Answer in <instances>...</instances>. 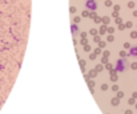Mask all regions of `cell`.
Listing matches in <instances>:
<instances>
[{
    "instance_id": "1",
    "label": "cell",
    "mask_w": 137,
    "mask_h": 114,
    "mask_svg": "<svg viewBox=\"0 0 137 114\" xmlns=\"http://www.w3.org/2000/svg\"><path fill=\"white\" fill-rule=\"evenodd\" d=\"M126 65H128V61L125 59H118L117 62H116V70H117V73L118 72H120V73L124 72L126 69Z\"/></svg>"
},
{
    "instance_id": "2",
    "label": "cell",
    "mask_w": 137,
    "mask_h": 114,
    "mask_svg": "<svg viewBox=\"0 0 137 114\" xmlns=\"http://www.w3.org/2000/svg\"><path fill=\"white\" fill-rule=\"evenodd\" d=\"M98 8V4H97V0H87L85 2V9H88V11H96V9Z\"/></svg>"
},
{
    "instance_id": "3",
    "label": "cell",
    "mask_w": 137,
    "mask_h": 114,
    "mask_svg": "<svg viewBox=\"0 0 137 114\" xmlns=\"http://www.w3.org/2000/svg\"><path fill=\"white\" fill-rule=\"evenodd\" d=\"M98 33L100 35H105V33H108V27L106 25H100V29H98Z\"/></svg>"
},
{
    "instance_id": "4",
    "label": "cell",
    "mask_w": 137,
    "mask_h": 114,
    "mask_svg": "<svg viewBox=\"0 0 137 114\" xmlns=\"http://www.w3.org/2000/svg\"><path fill=\"white\" fill-rule=\"evenodd\" d=\"M128 56H137V46H131Z\"/></svg>"
},
{
    "instance_id": "5",
    "label": "cell",
    "mask_w": 137,
    "mask_h": 114,
    "mask_svg": "<svg viewBox=\"0 0 137 114\" xmlns=\"http://www.w3.org/2000/svg\"><path fill=\"white\" fill-rule=\"evenodd\" d=\"M118 103H120V98H118V97H113L111 100V105L112 106H118Z\"/></svg>"
},
{
    "instance_id": "6",
    "label": "cell",
    "mask_w": 137,
    "mask_h": 114,
    "mask_svg": "<svg viewBox=\"0 0 137 114\" xmlns=\"http://www.w3.org/2000/svg\"><path fill=\"white\" fill-rule=\"evenodd\" d=\"M71 32L73 33V35L79 33V27H77V24H72V25H71Z\"/></svg>"
},
{
    "instance_id": "7",
    "label": "cell",
    "mask_w": 137,
    "mask_h": 114,
    "mask_svg": "<svg viewBox=\"0 0 137 114\" xmlns=\"http://www.w3.org/2000/svg\"><path fill=\"white\" fill-rule=\"evenodd\" d=\"M97 73H98V72H97L96 69H92V70H89V72H88V74H89V77H90V78H95L96 76H97Z\"/></svg>"
},
{
    "instance_id": "8",
    "label": "cell",
    "mask_w": 137,
    "mask_h": 114,
    "mask_svg": "<svg viewBox=\"0 0 137 114\" xmlns=\"http://www.w3.org/2000/svg\"><path fill=\"white\" fill-rule=\"evenodd\" d=\"M109 21H111V19H109L108 16H103V24H104V25H108Z\"/></svg>"
},
{
    "instance_id": "9",
    "label": "cell",
    "mask_w": 137,
    "mask_h": 114,
    "mask_svg": "<svg viewBox=\"0 0 137 114\" xmlns=\"http://www.w3.org/2000/svg\"><path fill=\"white\" fill-rule=\"evenodd\" d=\"M104 68H105V69H108V70H112V69H113V65H112L111 62H106V64L104 65Z\"/></svg>"
},
{
    "instance_id": "10",
    "label": "cell",
    "mask_w": 137,
    "mask_h": 114,
    "mask_svg": "<svg viewBox=\"0 0 137 114\" xmlns=\"http://www.w3.org/2000/svg\"><path fill=\"white\" fill-rule=\"evenodd\" d=\"M93 41L95 43H100V41H101V37H100V35H96V36H93Z\"/></svg>"
},
{
    "instance_id": "11",
    "label": "cell",
    "mask_w": 137,
    "mask_h": 114,
    "mask_svg": "<svg viewBox=\"0 0 137 114\" xmlns=\"http://www.w3.org/2000/svg\"><path fill=\"white\" fill-rule=\"evenodd\" d=\"M87 84H88V86L92 89L93 86H96V84H95V81H92V80H89V81H87Z\"/></svg>"
},
{
    "instance_id": "12",
    "label": "cell",
    "mask_w": 137,
    "mask_h": 114,
    "mask_svg": "<svg viewBox=\"0 0 137 114\" xmlns=\"http://www.w3.org/2000/svg\"><path fill=\"white\" fill-rule=\"evenodd\" d=\"M83 49H84L85 52H90V51H92V46L87 44V45H84V46H83Z\"/></svg>"
},
{
    "instance_id": "13",
    "label": "cell",
    "mask_w": 137,
    "mask_h": 114,
    "mask_svg": "<svg viewBox=\"0 0 137 114\" xmlns=\"http://www.w3.org/2000/svg\"><path fill=\"white\" fill-rule=\"evenodd\" d=\"M89 33H90V35H92V36H96V35H97L98 32H97V29H96V28H92V29H90V31H89Z\"/></svg>"
},
{
    "instance_id": "14",
    "label": "cell",
    "mask_w": 137,
    "mask_h": 114,
    "mask_svg": "<svg viewBox=\"0 0 137 114\" xmlns=\"http://www.w3.org/2000/svg\"><path fill=\"white\" fill-rule=\"evenodd\" d=\"M95 69H96V70L100 73V72H101V70L104 69V66H103V65H96V68H95Z\"/></svg>"
},
{
    "instance_id": "15",
    "label": "cell",
    "mask_w": 137,
    "mask_h": 114,
    "mask_svg": "<svg viewBox=\"0 0 137 114\" xmlns=\"http://www.w3.org/2000/svg\"><path fill=\"white\" fill-rule=\"evenodd\" d=\"M96 16H97V15H96V12H95V11L89 12V17H90V19H93V20H95V19H96Z\"/></svg>"
},
{
    "instance_id": "16",
    "label": "cell",
    "mask_w": 137,
    "mask_h": 114,
    "mask_svg": "<svg viewBox=\"0 0 137 114\" xmlns=\"http://www.w3.org/2000/svg\"><path fill=\"white\" fill-rule=\"evenodd\" d=\"M117 78H118V76H117V74H112V76H111V81H113V82H116Z\"/></svg>"
},
{
    "instance_id": "17",
    "label": "cell",
    "mask_w": 137,
    "mask_h": 114,
    "mask_svg": "<svg viewBox=\"0 0 137 114\" xmlns=\"http://www.w3.org/2000/svg\"><path fill=\"white\" fill-rule=\"evenodd\" d=\"M104 4H105V7H112V0H105Z\"/></svg>"
},
{
    "instance_id": "18",
    "label": "cell",
    "mask_w": 137,
    "mask_h": 114,
    "mask_svg": "<svg viewBox=\"0 0 137 114\" xmlns=\"http://www.w3.org/2000/svg\"><path fill=\"white\" fill-rule=\"evenodd\" d=\"M95 23H103V17H100V16H96V19H95Z\"/></svg>"
},
{
    "instance_id": "19",
    "label": "cell",
    "mask_w": 137,
    "mask_h": 114,
    "mask_svg": "<svg viewBox=\"0 0 137 114\" xmlns=\"http://www.w3.org/2000/svg\"><path fill=\"white\" fill-rule=\"evenodd\" d=\"M81 17H89V12H88V9H85V11L81 13Z\"/></svg>"
},
{
    "instance_id": "20",
    "label": "cell",
    "mask_w": 137,
    "mask_h": 114,
    "mask_svg": "<svg viewBox=\"0 0 137 114\" xmlns=\"http://www.w3.org/2000/svg\"><path fill=\"white\" fill-rule=\"evenodd\" d=\"M105 45H106L105 41H100V43H98V48H105Z\"/></svg>"
},
{
    "instance_id": "21",
    "label": "cell",
    "mask_w": 137,
    "mask_h": 114,
    "mask_svg": "<svg viewBox=\"0 0 137 114\" xmlns=\"http://www.w3.org/2000/svg\"><path fill=\"white\" fill-rule=\"evenodd\" d=\"M126 56H128V54H126L125 51H121V52H120V57H121V59H125Z\"/></svg>"
},
{
    "instance_id": "22",
    "label": "cell",
    "mask_w": 137,
    "mask_h": 114,
    "mask_svg": "<svg viewBox=\"0 0 137 114\" xmlns=\"http://www.w3.org/2000/svg\"><path fill=\"white\" fill-rule=\"evenodd\" d=\"M113 32H115V28H113V27H108V33L112 35Z\"/></svg>"
},
{
    "instance_id": "23",
    "label": "cell",
    "mask_w": 137,
    "mask_h": 114,
    "mask_svg": "<svg viewBox=\"0 0 137 114\" xmlns=\"http://www.w3.org/2000/svg\"><path fill=\"white\" fill-rule=\"evenodd\" d=\"M115 40V37H113V35H108V43H112Z\"/></svg>"
},
{
    "instance_id": "24",
    "label": "cell",
    "mask_w": 137,
    "mask_h": 114,
    "mask_svg": "<svg viewBox=\"0 0 137 114\" xmlns=\"http://www.w3.org/2000/svg\"><path fill=\"white\" fill-rule=\"evenodd\" d=\"M117 97L121 100V98L124 97V92H120V90H118V92H117Z\"/></svg>"
},
{
    "instance_id": "25",
    "label": "cell",
    "mask_w": 137,
    "mask_h": 114,
    "mask_svg": "<svg viewBox=\"0 0 137 114\" xmlns=\"http://www.w3.org/2000/svg\"><path fill=\"white\" fill-rule=\"evenodd\" d=\"M96 57H97V54L90 53V54H89V60H96Z\"/></svg>"
},
{
    "instance_id": "26",
    "label": "cell",
    "mask_w": 137,
    "mask_h": 114,
    "mask_svg": "<svg viewBox=\"0 0 137 114\" xmlns=\"http://www.w3.org/2000/svg\"><path fill=\"white\" fill-rule=\"evenodd\" d=\"M106 62H108V57H104V56H103V59H101V64H103V65H105Z\"/></svg>"
},
{
    "instance_id": "27",
    "label": "cell",
    "mask_w": 137,
    "mask_h": 114,
    "mask_svg": "<svg viewBox=\"0 0 137 114\" xmlns=\"http://www.w3.org/2000/svg\"><path fill=\"white\" fill-rule=\"evenodd\" d=\"M131 37H132V39H137V32L136 31L131 32Z\"/></svg>"
},
{
    "instance_id": "28",
    "label": "cell",
    "mask_w": 137,
    "mask_h": 114,
    "mask_svg": "<svg viewBox=\"0 0 137 114\" xmlns=\"http://www.w3.org/2000/svg\"><path fill=\"white\" fill-rule=\"evenodd\" d=\"M103 56L104 57H109V56H111V52H109V51H104L103 52Z\"/></svg>"
},
{
    "instance_id": "29",
    "label": "cell",
    "mask_w": 137,
    "mask_h": 114,
    "mask_svg": "<svg viewBox=\"0 0 137 114\" xmlns=\"http://www.w3.org/2000/svg\"><path fill=\"white\" fill-rule=\"evenodd\" d=\"M80 20H81V17H80V16H76V17L73 19V23L77 24V23H80Z\"/></svg>"
},
{
    "instance_id": "30",
    "label": "cell",
    "mask_w": 137,
    "mask_h": 114,
    "mask_svg": "<svg viewBox=\"0 0 137 114\" xmlns=\"http://www.w3.org/2000/svg\"><path fill=\"white\" fill-rule=\"evenodd\" d=\"M69 12H71V13H76V12H77V11H76V7H71V8H69Z\"/></svg>"
},
{
    "instance_id": "31",
    "label": "cell",
    "mask_w": 137,
    "mask_h": 114,
    "mask_svg": "<svg viewBox=\"0 0 137 114\" xmlns=\"http://www.w3.org/2000/svg\"><path fill=\"white\" fill-rule=\"evenodd\" d=\"M120 9H121V7H120V5H115V7H113V11H115V12H118Z\"/></svg>"
},
{
    "instance_id": "32",
    "label": "cell",
    "mask_w": 137,
    "mask_h": 114,
    "mask_svg": "<svg viewBox=\"0 0 137 114\" xmlns=\"http://www.w3.org/2000/svg\"><path fill=\"white\" fill-rule=\"evenodd\" d=\"M93 53H95V54H100V53H101V48H96V49L93 51Z\"/></svg>"
},
{
    "instance_id": "33",
    "label": "cell",
    "mask_w": 137,
    "mask_h": 114,
    "mask_svg": "<svg viewBox=\"0 0 137 114\" xmlns=\"http://www.w3.org/2000/svg\"><path fill=\"white\" fill-rule=\"evenodd\" d=\"M79 62H80V65H81V66H85V64H87V61H85V60H81V59L79 60Z\"/></svg>"
},
{
    "instance_id": "34",
    "label": "cell",
    "mask_w": 137,
    "mask_h": 114,
    "mask_svg": "<svg viewBox=\"0 0 137 114\" xmlns=\"http://www.w3.org/2000/svg\"><path fill=\"white\" fill-rule=\"evenodd\" d=\"M112 90H113V92H118V85H116V84H115L113 86H112Z\"/></svg>"
},
{
    "instance_id": "35",
    "label": "cell",
    "mask_w": 137,
    "mask_h": 114,
    "mask_svg": "<svg viewBox=\"0 0 137 114\" xmlns=\"http://www.w3.org/2000/svg\"><path fill=\"white\" fill-rule=\"evenodd\" d=\"M108 89V84H103L101 85V90H106Z\"/></svg>"
},
{
    "instance_id": "36",
    "label": "cell",
    "mask_w": 137,
    "mask_h": 114,
    "mask_svg": "<svg viewBox=\"0 0 137 114\" xmlns=\"http://www.w3.org/2000/svg\"><path fill=\"white\" fill-rule=\"evenodd\" d=\"M80 43L83 44V45H87V44H88V40H87V39H81V41H80Z\"/></svg>"
},
{
    "instance_id": "37",
    "label": "cell",
    "mask_w": 137,
    "mask_h": 114,
    "mask_svg": "<svg viewBox=\"0 0 137 114\" xmlns=\"http://www.w3.org/2000/svg\"><path fill=\"white\" fill-rule=\"evenodd\" d=\"M134 101H136V98H129V101H128V102H129V105H133V103H134Z\"/></svg>"
},
{
    "instance_id": "38",
    "label": "cell",
    "mask_w": 137,
    "mask_h": 114,
    "mask_svg": "<svg viewBox=\"0 0 137 114\" xmlns=\"http://www.w3.org/2000/svg\"><path fill=\"white\" fill-rule=\"evenodd\" d=\"M131 68H132V69H137V62H133V64H131Z\"/></svg>"
},
{
    "instance_id": "39",
    "label": "cell",
    "mask_w": 137,
    "mask_h": 114,
    "mask_svg": "<svg viewBox=\"0 0 137 114\" xmlns=\"http://www.w3.org/2000/svg\"><path fill=\"white\" fill-rule=\"evenodd\" d=\"M116 23H117V24H121V23H123L121 17H116Z\"/></svg>"
},
{
    "instance_id": "40",
    "label": "cell",
    "mask_w": 137,
    "mask_h": 114,
    "mask_svg": "<svg viewBox=\"0 0 137 114\" xmlns=\"http://www.w3.org/2000/svg\"><path fill=\"white\" fill-rule=\"evenodd\" d=\"M81 39H87V32H81Z\"/></svg>"
},
{
    "instance_id": "41",
    "label": "cell",
    "mask_w": 137,
    "mask_h": 114,
    "mask_svg": "<svg viewBox=\"0 0 137 114\" xmlns=\"http://www.w3.org/2000/svg\"><path fill=\"white\" fill-rule=\"evenodd\" d=\"M128 7H129V8H133V7H134V3H133V2H129V3H128Z\"/></svg>"
},
{
    "instance_id": "42",
    "label": "cell",
    "mask_w": 137,
    "mask_h": 114,
    "mask_svg": "<svg viewBox=\"0 0 137 114\" xmlns=\"http://www.w3.org/2000/svg\"><path fill=\"white\" fill-rule=\"evenodd\" d=\"M124 28H125V25H124V24H118V29H121V31H123Z\"/></svg>"
},
{
    "instance_id": "43",
    "label": "cell",
    "mask_w": 137,
    "mask_h": 114,
    "mask_svg": "<svg viewBox=\"0 0 137 114\" xmlns=\"http://www.w3.org/2000/svg\"><path fill=\"white\" fill-rule=\"evenodd\" d=\"M125 27H126V28H131V27H132V23H131V21H128V23L125 24Z\"/></svg>"
},
{
    "instance_id": "44",
    "label": "cell",
    "mask_w": 137,
    "mask_h": 114,
    "mask_svg": "<svg viewBox=\"0 0 137 114\" xmlns=\"http://www.w3.org/2000/svg\"><path fill=\"white\" fill-rule=\"evenodd\" d=\"M84 78H85V81H89V80H90V77H89V74H85V76H84Z\"/></svg>"
},
{
    "instance_id": "45",
    "label": "cell",
    "mask_w": 137,
    "mask_h": 114,
    "mask_svg": "<svg viewBox=\"0 0 137 114\" xmlns=\"http://www.w3.org/2000/svg\"><path fill=\"white\" fill-rule=\"evenodd\" d=\"M124 48H131V45H129V43H125V44H124Z\"/></svg>"
},
{
    "instance_id": "46",
    "label": "cell",
    "mask_w": 137,
    "mask_h": 114,
    "mask_svg": "<svg viewBox=\"0 0 137 114\" xmlns=\"http://www.w3.org/2000/svg\"><path fill=\"white\" fill-rule=\"evenodd\" d=\"M112 16H113V17H118V12H113Z\"/></svg>"
},
{
    "instance_id": "47",
    "label": "cell",
    "mask_w": 137,
    "mask_h": 114,
    "mask_svg": "<svg viewBox=\"0 0 137 114\" xmlns=\"http://www.w3.org/2000/svg\"><path fill=\"white\" fill-rule=\"evenodd\" d=\"M132 97H133V98H137V92H134V93L132 94Z\"/></svg>"
},
{
    "instance_id": "48",
    "label": "cell",
    "mask_w": 137,
    "mask_h": 114,
    "mask_svg": "<svg viewBox=\"0 0 137 114\" xmlns=\"http://www.w3.org/2000/svg\"><path fill=\"white\" fill-rule=\"evenodd\" d=\"M125 114H132V110H126V111H125Z\"/></svg>"
},
{
    "instance_id": "49",
    "label": "cell",
    "mask_w": 137,
    "mask_h": 114,
    "mask_svg": "<svg viewBox=\"0 0 137 114\" xmlns=\"http://www.w3.org/2000/svg\"><path fill=\"white\" fill-rule=\"evenodd\" d=\"M133 15H134V16H137V11H134V12H133Z\"/></svg>"
},
{
    "instance_id": "50",
    "label": "cell",
    "mask_w": 137,
    "mask_h": 114,
    "mask_svg": "<svg viewBox=\"0 0 137 114\" xmlns=\"http://www.w3.org/2000/svg\"><path fill=\"white\" fill-rule=\"evenodd\" d=\"M136 109H137V103H136Z\"/></svg>"
},
{
    "instance_id": "51",
    "label": "cell",
    "mask_w": 137,
    "mask_h": 114,
    "mask_svg": "<svg viewBox=\"0 0 137 114\" xmlns=\"http://www.w3.org/2000/svg\"><path fill=\"white\" fill-rule=\"evenodd\" d=\"M85 2H87V0H85Z\"/></svg>"
}]
</instances>
